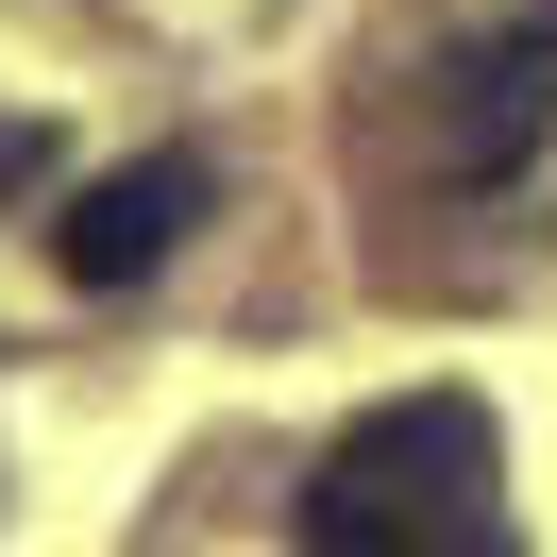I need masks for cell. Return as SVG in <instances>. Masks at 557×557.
I'll return each instance as SVG.
<instances>
[{
	"mask_svg": "<svg viewBox=\"0 0 557 557\" xmlns=\"http://www.w3.org/2000/svg\"><path fill=\"white\" fill-rule=\"evenodd\" d=\"M305 557H523L490 406L473 388H406V406L338 422L321 473H305Z\"/></svg>",
	"mask_w": 557,
	"mask_h": 557,
	"instance_id": "cell-1",
	"label": "cell"
},
{
	"mask_svg": "<svg viewBox=\"0 0 557 557\" xmlns=\"http://www.w3.org/2000/svg\"><path fill=\"white\" fill-rule=\"evenodd\" d=\"M557 136V17H473L440 69V170L456 186H523Z\"/></svg>",
	"mask_w": 557,
	"mask_h": 557,
	"instance_id": "cell-2",
	"label": "cell"
},
{
	"mask_svg": "<svg viewBox=\"0 0 557 557\" xmlns=\"http://www.w3.org/2000/svg\"><path fill=\"white\" fill-rule=\"evenodd\" d=\"M220 203V170L203 152H136V170H102V186H69V220H51V271L69 287H152L186 253V220Z\"/></svg>",
	"mask_w": 557,
	"mask_h": 557,
	"instance_id": "cell-3",
	"label": "cell"
}]
</instances>
